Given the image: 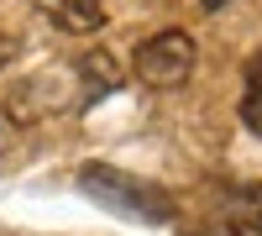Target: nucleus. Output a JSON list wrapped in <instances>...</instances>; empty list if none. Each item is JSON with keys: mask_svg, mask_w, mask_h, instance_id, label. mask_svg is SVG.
Listing matches in <instances>:
<instances>
[{"mask_svg": "<svg viewBox=\"0 0 262 236\" xmlns=\"http://www.w3.org/2000/svg\"><path fill=\"white\" fill-rule=\"evenodd\" d=\"M231 6V0H205V11H226Z\"/></svg>", "mask_w": 262, "mask_h": 236, "instance_id": "obj_6", "label": "nucleus"}, {"mask_svg": "<svg viewBox=\"0 0 262 236\" xmlns=\"http://www.w3.org/2000/svg\"><path fill=\"white\" fill-rule=\"evenodd\" d=\"M48 6V16H53V27H63V32H100L105 27V6L100 0H42Z\"/></svg>", "mask_w": 262, "mask_h": 236, "instance_id": "obj_4", "label": "nucleus"}, {"mask_svg": "<svg viewBox=\"0 0 262 236\" xmlns=\"http://www.w3.org/2000/svg\"><path fill=\"white\" fill-rule=\"evenodd\" d=\"M200 236H262V184H242V179L215 184Z\"/></svg>", "mask_w": 262, "mask_h": 236, "instance_id": "obj_3", "label": "nucleus"}, {"mask_svg": "<svg viewBox=\"0 0 262 236\" xmlns=\"http://www.w3.org/2000/svg\"><path fill=\"white\" fill-rule=\"evenodd\" d=\"M242 121L247 132L262 137V48L247 58V84H242Z\"/></svg>", "mask_w": 262, "mask_h": 236, "instance_id": "obj_5", "label": "nucleus"}, {"mask_svg": "<svg viewBox=\"0 0 262 236\" xmlns=\"http://www.w3.org/2000/svg\"><path fill=\"white\" fill-rule=\"evenodd\" d=\"M79 189H84L90 200H100L105 210L126 216V221L168 226L173 216H179V200H173L168 189L147 184V179H137V174H121V168H111V163H84V168H79Z\"/></svg>", "mask_w": 262, "mask_h": 236, "instance_id": "obj_1", "label": "nucleus"}, {"mask_svg": "<svg viewBox=\"0 0 262 236\" xmlns=\"http://www.w3.org/2000/svg\"><path fill=\"white\" fill-rule=\"evenodd\" d=\"M6 63H11V48H6V42H0V69H6Z\"/></svg>", "mask_w": 262, "mask_h": 236, "instance_id": "obj_7", "label": "nucleus"}, {"mask_svg": "<svg viewBox=\"0 0 262 236\" xmlns=\"http://www.w3.org/2000/svg\"><path fill=\"white\" fill-rule=\"evenodd\" d=\"M131 69H137V79L147 84V90H179V84H189L194 74V37L168 27V32H152L137 53H131Z\"/></svg>", "mask_w": 262, "mask_h": 236, "instance_id": "obj_2", "label": "nucleus"}]
</instances>
